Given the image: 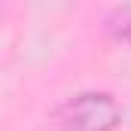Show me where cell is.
I'll use <instances>...</instances> for the list:
<instances>
[{"label": "cell", "mask_w": 131, "mask_h": 131, "mask_svg": "<svg viewBox=\"0 0 131 131\" xmlns=\"http://www.w3.org/2000/svg\"><path fill=\"white\" fill-rule=\"evenodd\" d=\"M104 34H107L113 43L131 49V6H116V9L104 18Z\"/></svg>", "instance_id": "obj_2"}, {"label": "cell", "mask_w": 131, "mask_h": 131, "mask_svg": "<svg viewBox=\"0 0 131 131\" xmlns=\"http://www.w3.org/2000/svg\"><path fill=\"white\" fill-rule=\"evenodd\" d=\"M52 122L58 131H116L122 107L110 92H79L55 107Z\"/></svg>", "instance_id": "obj_1"}]
</instances>
